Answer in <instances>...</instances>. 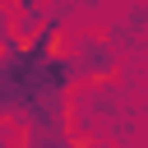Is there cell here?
<instances>
[{"mask_svg":"<svg viewBox=\"0 0 148 148\" xmlns=\"http://www.w3.org/2000/svg\"><path fill=\"white\" fill-rule=\"evenodd\" d=\"M14 42H18V37H14V23H9V9L0 5V56H5Z\"/></svg>","mask_w":148,"mask_h":148,"instance_id":"1","label":"cell"},{"mask_svg":"<svg viewBox=\"0 0 148 148\" xmlns=\"http://www.w3.org/2000/svg\"><path fill=\"white\" fill-rule=\"evenodd\" d=\"M0 148H9V143H5V139H0Z\"/></svg>","mask_w":148,"mask_h":148,"instance_id":"2","label":"cell"}]
</instances>
